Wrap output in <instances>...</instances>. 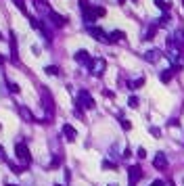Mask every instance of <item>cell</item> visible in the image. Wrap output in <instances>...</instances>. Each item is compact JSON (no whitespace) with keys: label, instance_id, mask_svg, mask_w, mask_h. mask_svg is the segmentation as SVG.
Instances as JSON below:
<instances>
[{"label":"cell","instance_id":"12","mask_svg":"<svg viewBox=\"0 0 184 186\" xmlns=\"http://www.w3.org/2000/svg\"><path fill=\"white\" fill-rule=\"evenodd\" d=\"M172 76H174V73H172L170 69H165V71H161V73H159V80H161L163 84H170V80H172Z\"/></svg>","mask_w":184,"mask_h":186},{"label":"cell","instance_id":"13","mask_svg":"<svg viewBox=\"0 0 184 186\" xmlns=\"http://www.w3.org/2000/svg\"><path fill=\"white\" fill-rule=\"evenodd\" d=\"M155 34H157V27H155V25H151L149 32L144 34V38H142V40H153V38H155Z\"/></svg>","mask_w":184,"mask_h":186},{"label":"cell","instance_id":"16","mask_svg":"<svg viewBox=\"0 0 184 186\" xmlns=\"http://www.w3.org/2000/svg\"><path fill=\"white\" fill-rule=\"evenodd\" d=\"M44 71H46L48 76H57V73H59V67H55V65H48V67L44 69Z\"/></svg>","mask_w":184,"mask_h":186},{"label":"cell","instance_id":"5","mask_svg":"<svg viewBox=\"0 0 184 186\" xmlns=\"http://www.w3.org/2000/svg\"><path fill=\"white\" fill-rule=\"evenodd\" d=\"M105 65L107 63L103 61V59H92V63H90V71L94 73V76H103V71H105Z\"/></svg>","mask_w":184,"mask_h":186},{"label":"cell","instance_id":"18","mask_svg":"<svg viewBox=\"0 0 184 186\" xmlns=\"http://www.w3.org/2000/svg\"><path fill=\"white\" fill-rule=\"evenodd\" d=\"M21 115H23L25 119H27V121H34V115H31V113H29V111L25 109V107H21Z\"/></svg>","mask_w":184,"mask_h":186},{"label":"cell","instance_id":"29","mask_svg":"<svg viewBox=\"0 0 184 186\" xmlns=\"http://www.w3.org/2000/svg\"><path fill=\"white\" fill-rule=\"evenodd\" d=\"M57 186H61V184H57Z\"/></svg>","mask_w":184,"mask_h":186},{"label":"cell","instance_id":"2","mask_svg":"<svg viewBox=\"0 0 184 186\" xmlns=\"http://www.w3.org/2000/svg\"><path fill=\"white\" fill-rule=\"evenodd\" d=\"M17 149V157H19V161H21L23 165H27V163H31V157H29V151L27 146L23 144V142H19V144L15 146Z\"/></svg>","mask_w":184,"mask_h":186},{"label":"cell","instance_id":"6","mask_svg":"<svg viewBox=\"0 0 184 186\" xmlns=\"http://www.w3.org/2000/svg\"><path fill=\"white\" fill-rule=\"evenodd\" d=\"M153 167H157V169H165V167H167V157H165L163 153H157L155 157H153Z\"/></svg>","mask_w":184,"mask_h":186},{"label":"cell","instance_id":"11","mask_svg":"<svg viewBox=\"0 0 184 186\" xmlns=\"http://www.w3.org/2000/svg\"><path fill=\"white\" fill-rule=\"evenodd\" d=\"M123 38H126V32H119V29L109 34V42H117V40H123Z\"/></svg>","mask_w":184,"mask_h":186},{"label":"cell","instance_id":"7","mask_svg":"<svg viewBox=\"0 0 184 186\" xmlns=\"http://www.w3.org/2000/svg\"><path fill=\"white\" fill-rule=\"evenodd\" d=\"M75 61H78V63H84V65H88V67H90L92 56H90V52H88V50H78V52H75Z\"/></svg>","mask_w":184,"mask_h":186},{"label":"cell","instance_id":"28","mask_svg":"<svg viewBox=\"0 0 184 186\" xmlns=\"http://www.w3.org/2000/svg\"><path fill=\"white\" fill-rule=\"evenodd\" d=\"M7 186H13V184H7Z\"/></svg>","mask_w":184,"mask_h":186},{"label":"cell","instance_id":"20","mask_svg":"<svg viewBox=\"0 0 184 186\" xmlns=\"http://www.w3.org/2000/svg\"><path fill=\"white\" fill-rule=\"evenodd\" d=\"M149 132L153 134V136H157V138L161 136V130H159V128H153V125H151V128H149Z\"/></svg>","mask_w":184,"mask_h":186},{"label":"cell","instance_id":"14","mask_svg":"<svg viewBox=\"0 0 184 186\" xmlns=\"http://www.w3.org/2000/svg\"><path fill=\"white\" fill-rule=\"evenodd\" d=\"M11 50H13V61H17V40H15V36H11Z\"/></svg>","mask_w":184,"mask_h":186},{"label":"cell","instance_id":"25","mask_svg":"<svg viewBox=\"0 0 184 186\" xmlns=\"http://www.w3.org/2000/svg\"><path fill=\"white\" fill-rule=\"evenodd\" d=\"M0 159H7V157H4V151H2V146H0Z\"/></svg>","mask_w":184,"mask_h":186},{"label":"cell","instance_id":"26","mask_svg":"<svg viewBox=\"0 0 184 186\" xmlns=\"http://www.w3.org/2000/svg\"><path fill=\"white\" fill-rule=\"evenodd\" d=\"M117 2H119V4H123V2H126V0H117Z\"/></svg>","mask_w":184,"mask_h":186},{"label":"cell","instance_id":"19","mask_svg":"<svg viewBox=\"0 0 184 186\" xmlns=\"http://www.w3.org/2000/svg\"><path fill=\"white\" fill-rule=\"evenodd\" d=\"M128 105H130L132 109H136V107H138V98H136V96H130V100H128Z\"/></svg>","mask_w":184,"mask_h":186},{"label":"cell","instance_id":"24","mask_svg":"<svg viewBox=\"0 0 184 186\" xmlns=\"http://www.w3.org/2000/svg\"><path fill=\"white\" fill-rule=\"evenodd\" d=\"M151 186H165V182H163V180H155Z\"/></svg>","mask_w":184,"mask_h":186},{"label":"cell","instance_id":"8","mask_svg":"<svg viewBox=\"0 0 184 186\" xmlns=\"http://www.w3.org/2000/svg\"><path fill=\"white\" fill-rule=\"evenodd\" d=\"M63 134L67 136V140H75V136H78V132H75V128L69 124H65L63 125Z\"/></svg>","mask_w":184,"mask_h":186},{"label":"cell","instance_id":"1","mask_svg":"<svg viewBox=\"0 0 184 186\" xmlns=\"http://www.w3.org/2000/svg\"><path fill=\"white\" fill-rule=\"evenodd\" d=\"M128 178H130V186H136V182L142 178V167L140 165H130L128 167Z\"/></svg>","mask_w":184,"mask_h":186},{"label":"cell","instance_id":"4","mask_svg":"<svg viewBox=\"0 0 184 186\" xmlns=\"http://www.w3.org/2000/svg\"><path fill=\"white\" fill-rule=\"evenodd\" d=\"M86 32H88V34H90L92 38H94V40H100V42H109V36H107V34H105V32H103L100 27H94V25H88V27H86Z\"/></svg>","mask_w":184,"mask_h":186},{"label":"cell","instance_id":"10","mask_svg":"<svg viewBox=\"0 0 184 186\" xmlns=\"http://www.w3.org/2000/svg\"><path fill=\"white\" fill-rule=\"evenodd\" d=\"M159 55H161V52L153 48V50H147V52H144V59L149 63H155V61H159Z\"/></svg>","mask_w":184,"mask_h":186},{"label":"cell","instance_id":"22","mask_svg":"<svg viewBox=\"0 0 184 186\" xmlns=\"http://www.w3.org/2000/svg\"><path fill=\"white\" fill-rule=\"evenodd\" d=\"M121 128H123V130H130V128H132V124H130L128 119H121Z\"/></svg>","mask_w":184,"mask_h":186},{"label":"cell","instance_id":"27","mask_svg":"<svg viewBox=\"0 0 184 186\" xmlns=\"http://www.w3.org/2000/svg\"><path fill=\"white\" fill-rule=\"evenodd\" d=\"M0 65H2V59H0Z\"/></svg>","mask_w":184,"mask_h":186},{"label":"cell","instance_id":"3","mask_svg":"<svg viewBox=\"0 0 184 186\" xmlns=\"http://www.w3.org/2000/svg\"><path fill=\"white\" fill-rule=\"evenodd\" d=\"M78 105H80V107H86V109H94V100H92V96L86 92V90H80Z\"/></svg>","mask_w":184,"mask_h":186},{"label":"cell","instance_id":"15","mask_svg":"<svg viewBox=\"0 0 184 186\" xmlns=\"http://www.w3.org/2000/svg\"><path fill=\"white\" fill-rule=\"evenodd\" d=\"M155 4L161 8L163 13H167V11H170V4H165V0H155Z\"/></svg>","mask_w":184,"mask_h":186},{"label":"cell","instance_id":"17","mask_svg":"<svg viewBox=\"0 0 184 186\" xmlns=\"http://www.w3.org/2000/svg\"><path fill=\"white\" fill-rule=\"evenodd\" d=\"M92 11H94V15H96V17H105V13H107L103 7H92Z\"/></svg>","mask_w":184,"mask_h":186},{"label":"cell","instance_id":"23","mask_svg":"<svg viewBox=\"0 0 184 186\" xmlns=\"http://www.w3.org/2000/svg\"><path fill=\"white\" fill-rule=\"evenodd\" d=\"M138 157H140V159H144V157H147V151H144L142 146H140V149H138Z\"/></svg>","mask_w":184,"mask_h":186},{"label":"cell","instance_id":"9","mask_svg":"<svg viewBox=\"0 0 184 186\" xmlns=\"http://www.w3.org/2000/svg\"><path fill=\"white\" fill-rule=\"evenodd\" d=\"M48 17H50V21H52L57 27H63L65 23H67V19H65V17H61V15H57V13H48Z\"/></svg>","mask_w":184,"mask_h":186},{"label":"cell","instance_id":"21","mask_svg":"<svg viewBox=\"0 0 184 186\" xmlns=\"http://www.w3.org/2000/svg\"><path fill=\"white\" fill-rule=\"evenodd\" d=\"M167 19H170V15L163 13V15H161V19H159V25H165V23H167Z\"/></svg>","mask_w":184,"mask_h":186}]
</instances>
